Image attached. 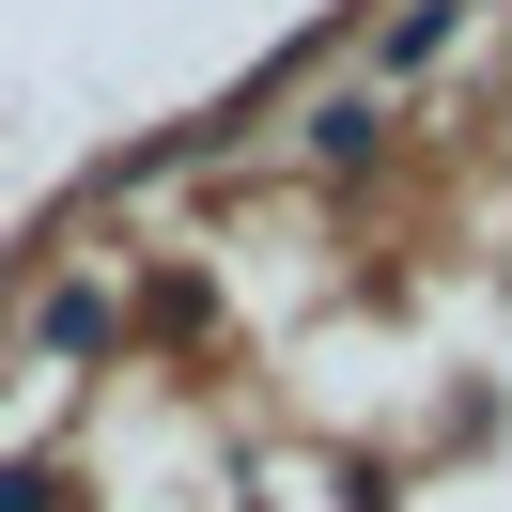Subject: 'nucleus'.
<instances>
[{"mask_svg":"<svg viewBox=\"0 0 512 512\" xmlns=\"http://www.w3.org/2000/svg\"><path fill=\"white\" fill-rule=\"evenodd\" d=\"M450 32H466V0H404V32H388V47H373V78H404V63H435V47H450Z\"/></svg>","mask_w":512,"mask_h":512,"instance_id":"obj_1","label":"nucleus"},{"mask_svg":"<svg viewBox=\"0 0 512 512\" xmlns=\"http://www.w3.org/2000/svg\"><path fill=\"white\" fill-rule=\"evenodd\" d=\"M32 497H47V481H32V466H0V512H32Z\"/></svg>","mask_w":512,"mask_h":512,"instance_id":"obj_2","label":"nucleus"}]
</instances>
